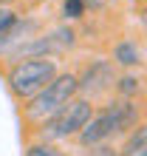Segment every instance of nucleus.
Listing matches in <instances>:
<instances>
[{
	"mask_svg": "<svg viewBox=\"0 0 147 156\" xmlns=\"http://www.w3.org/2000/svg\"><path fill=\"white\" fill-rule=\"evenodd\" d=\"M110 85H116V71L110 60H94L85 68V74L79 77V94H88V97L105 94Z\"/></svg>",
	"mask_w": 147,
	"mask_h": 156,
	"instance_id": "obj_5",
	"label": "nucleus"
},
{
	"mask_svg": "<svg viewBox=\"0 0 147 156\" xmlns=\"http://www.w3.org/2000/svg\"><path fill=\"white\" fill-rule=\"evenodd\" d=\"M14 20H17V12H12V9H6V6H0V34H3Z\"/></svg>",
	"mask_w": 147,
	"mask_h": 156,
	"instance_id": "obj_11",
	"label": "nucleus"
},
{
	"mask_svg": "<svg viewBox=\"0 0 147 156\" xmlns=\"http://www.w3.org/2000/svg\"><path fill=\"white\" fill-rule=\"evenodd\" d=\"M85 14V0H62V17L65 20H79Z\"/></svg>",
	"mask_w": 147,
	"mask_h": 156,
	"instance_id": "obj_8",
	"label": "nucleus"
},
{
	"mask_svg": "<svg viewBox=\"0 0 147 156\" xmlns=\"http://www.w3.org/2000/svg\"><path fill=\"white\" fill-rule=\"evenodd\" d=\"M116 88H119V94L127 99V97H133L136 91H139V80H136L133 74H125V77L116 80Z\"/></svg>",
	"mask_w": 147,
	"mask_h": 156,
	"instance_id": "obj_10",
	"label": "nucleus"
},
{
	"mask_svg": "<svg viewBox=\"0 0 147 156\" xmlns=\"http://www.w3.org/2000/svg\"><path fill=\"white\" fill-rule=\"evenodd\" d=\"M125 156H147V145H142V148H136L133 153H125Z\"/></svg>",
	"mask_w": 147,
	"mask_h": 156,
	"instance_id": "obj_12",
	"label": "nucleus"
},
{
	"mask_svg": "<svg viewBox=\"0 0 147 156\" xmlns=\"http://www.w3.org/2000/svg\"><path fill=\"white\" fill-rule=\"evenodd\" d=\"M79 94V77L68 71V74H57L48 85H45L37 97H31L26 102V116L37 119V122H45L48 116L60 114L68 102H74Z\"/></svg>",
	"mask_w": 147,
	"mask_h": 156,
	"instance_id": "obj_2",
	"label": "nucleus"
},
{
	"mask_svg": "<svg viewBox=\"0 0 147 156\" xmlns=\"http://www.w3.org/2000/svg\"><path fill=\"white\" fill-rule=\"evenodd\" d=\"M142 23L147 26V9H144V12H142Z\"/></svg>",
	"mask_w": 147,
	"mask_h": 156,
	"instance_id": "obj_14",
	"label": "nucleus"
},
{
	"mask_svg": "<svg viewBox=\"0 0 147 156\" xmlns=\"http://www.w3.org/2000/svg\"><path fill=\"white\" fill-rule=\"evenodd\" d=\"M142 145H147V125H139V128L130 131V136H127V142H125V148H122V156L125 153H133L136 148H142Z\"/></svg>",
	"mask_w": 147,
	"mask_h": 156,
	"instance_id": "obj_7",
	"label": "nucleus"
},
{
	"mask_svg": "<svg viewBox=\"0 0 147 156\" xmlns=\"http://www.w3.org/2000/svg\"><path fill=\"white\" fill-rule=\"evenodd\" d=\"M94 116V105L91 99H74L62 108L60 114L48 116L45 122H40V142H60V139H71L79 136V131L91 122Z\"/></svg>",
	"mask_w": 147,
	"mask_h": 156,
	"instance_id": "obj_4",
	"label": "nucleus"
},
{
	"mask_svg": "<svg viewBox=\"0 0 147 156\" xmlns=\"http://www.w3.org/2000/svg\"><path fill=\"white\" fill-rule=\"evenodd\" d=\"M26 156H62L51 142H31L26 148Z\"/></svg>",
	"mask_w": 147,
	"mask_h": 156,
	"instance_id": "obj_9",
	"label": "nucleus"
},
{
	"mask_svg": "<svg viewBox=\"0 0 147 156\" xmlns=\"http://www.w3.org/2000/svg\"><path fill=\"white\" fill-rule=\"evenodd\" d=\"M113 62H119V66H125V68L139 66V62H142V51H139V45L130 43V40H122V43L113 48Z\"/></svg>",
	"mask_w": 147,
	"mask_h": 156,
	"instance_id": "obj_6",
	"label": "nucleus"
},
{
	"mask_svg": "<svg viewBox=\"0 0 147 156\" xmlns=\"http://www.w3.org/2000/svg\"><path fill=\"white\" fill-rule=\"evenodd\" d=\"M54 77H57V62L51 57H43V60H20V62H14L9 68V74H6V82H9V91L17 99H26L29 102Z\"/></svg>",
	"mask_w": 147,
	"mask_h": 156,
	"instance_id": "obj_3",
	"label": "nucleus"
},
{
	"mask_svg": "<svg viewBox=\"0 0 147 156\" xmlns=\"http://www.w3.org/2000/svg\"><path fill=\"white\" fill-rule=\"evenodd\" d=\"M9 3H17V0H0V6H6V9H9Z\"/></svg>",
	"mask_w": 147,
	"mask_h": 156,
	"instance_id": "obj_13",
	"label": "nucleus"
},
{
	"mask_svg": "<svg viewBox=\"0 0 147 156\" xmlns=\"http://www.w3.org/2000/svg\"><path fill=\"white\" fill-rule=\"evenodd\" d=\"M136 119H139V108H136L130 99H116L105 111L91 116V122L79 131L77 139H79V145H85V148H94V145H102L105 139H110V136H116L122 131H130L136 125Z\"/></svg>",
	"mask_w": 147,
	"mask_h": 156,
	"instance_id": "obj_1",
	"label": "nucleus"
}]
</instances>
